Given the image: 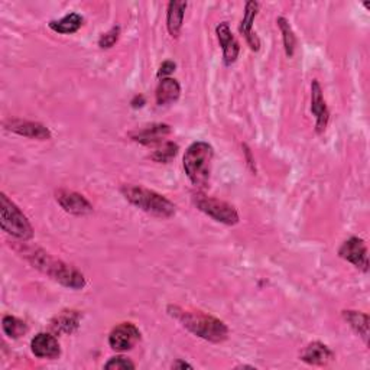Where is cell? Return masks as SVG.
Here are the masks:
<instances>
[{"label":"cell","instance_id":"cell-1","mask_svg":"<svg viewBox=\"0 0 370 370\" xmlns=\"http://www.w3.org/2000/svg\"><path fill=\"white\" fill-rule=\"evenodd\" d=\"M168 314L181 323L194 336L210 343H223L229 338V327L221 319L203 311L185 310L178 305H168Z\"/></svg>","mask_w":370,"mask_h":370},{"label":"cell","instance_id":"cell-2","mask_svg":"<svg viewBox=\"0 0 370 370\" xmlns=\"http://www.w3.org/2000/svg\"><path fill=\"white\" fill-rule=\"evenodd\" d=\"M27 258L34 265V267H37L42 274L68 289L80 291L87 285L84 275L77 267H74L72 265H68L62 260L54 259L41 249L28 252Z\"/></svg>","mask_w":370,"mask_h":370},{"label":"cell","instance_id":"cell-21","mask_svg":"<svg viewBox=\"0 0 370 370\" xmlns=\"http://www.w3.org/2000/svg\"><path fill=\"white\" fill-rule=\"evenodd\" d=\"M343 318L346 322L356 334H359L363 341L367 344L369 341V315L360 311H353V310H346L343 311Z\"/></svg>","mask_w":370,"mask_h":370},{"label":"cell","instance_id":"cell-31","mask_svg":"<svg viewBox=\"0 0 370 370\" xmlns=\"http://www.w3.org/2000/svg\"><path fill=\"white\" fill-rule=\"evenodd\" d=\"M237 369H255L253 366H248V364H243V366H237Z\"/></svg>","mask_w":370,"mask_h":370},{"label":"cell","instance_id":"cell-24","mask_svg":"<svg viewBox=\"0 0 370 370\" xmlns=\"http://www.w3.org/2000/svg\"><path fill=\"white\" fill-rule=\"evenodd\" d=\"M178 145L174 143V142H165L162 145V147H159V150H157L151 158L155 161V162H161V164H166L169 162L172 158H176L177 154H178Z\"/></svg>","mask_w":370,"mask_h":370},{"label":"cell","instance_id":"cell-8","mask_svg":"<svg viewBox=\"0 0 370 370\" xmlns=\"http://www.w3.org/2000/svg\"><path fill=\"white\" fill-rule=\"evenodd\" d=\"M140 330L133 323H121L109 334V346L116 352L132 350L140 341Z\"/></svg>","mask_w":370,"mask_h":370},{"label":"cell","instance_id":"cell-10","mask_svg":"<svg viewBox=\"0 0 370 370\" xmlns=\"http://www.w3.org/2000/svg\"><path fill=\"white\" fill-rule=\"evenodd\" d=\"M311 113L315 116V132L318 135L324 133L330 121V110L318 80H312L311 83Z\"/></svg>","mask_w":370,"mask_h":370},{"label":"cell","instance_id":"cell-26","mask_svg":"<svg viewBox=\"0 0 370 370\" xmlns=\"http://www.w3.org/2000/svg\"><path fill=\"white\" fill-rule=\"evenodd\" d=\"M119 38H120V27L116 25V27H113L110 31H107L106 34L98 38V46L102 49H109L116 45Z\"/></svg>","mask_w":370,"mask_h":370},{"label":"cell","instance_id":"cell-29","mask_svg":"<svg viewBox=\"0 0 370 370\" xmlns=\"http://www.w3.org/2000/svg\"><path fill=\"white\" fill-rule=\"evenodd\" d=\"M131 105H132L133 109L143 107V105H145V97H143V95H135V97H133V100L131 102Z\"/></svg>","mask_w":370,"mask_h":370},{"label":"cell","instance_id":"cell-20","mask_svg":"<svg viewBox=\"0 0 370 370\" xmlns=\"http://www.w3.org/2000/svg\"><path fill=\"white\" fill-rule=\"evenodd\" d=\"M83 23H84V18L80 13L71 12L58 20H51L48 23V27L49 29L60 35H71L79 32L83 27Z\"/></svg>","mask_w":370,"mask_h":370},{"label":"cell","instance_id":"cell-17","mask_svg":"<svg viewBox=\"0 0 370 370\" xmlns=\"http://www.w3.org/2000/svg\"><path fill=\"white\" fill-rule=\"evenodd\" d=\"M187 6H188L187 2H177V0H172V2L168 4L166 28H168V32L172 38L177 39L181 34Z\"/></svg>","mask_w":370,"mask_h":370},{"label":"cell","instance_id":"cell-13","mask_svg":"<svg viewBox=\"0 0 370 370\" xmlns=\"http://www.w3.org/2000/svg\"><path fill=\"white\" fill-rule=\"evenodd\" d=\"M216 35L220 42L221 49H223V62L225 65H232L237 61L239 54H240V44L233 35L229 23L227 22H221L217 25L216 28Z\"/></svg>","mask_w":370,"mask_h":370},{"label":"cell","instance_id":"cell-15","mask_svg":"<svg viewBox=\"0 0 370 370\" xmlns=\"http://www.w3.org/2000/svg\"><path fill=\"white\" fill-rule=\"evenodd\" d=\"M300 359L311 366H326L334 359L333 350L322 341H312L303 350Z\"/></svg>","mask_w":370,"mask_h":370},{"label":"cell","instance_id":"cell-18","mask_svg":"<svg viewBox=\"0 0 370 370\" xmlns=\"http://www.w3.org/2000/svg\"><path fill=\"white\" fill-rule=\"evenodd\" d=\"M181 95V86L176 79H161L158 87H157V105L158 106H169L178 102V98Z\"/></svg>","mask_w":370,"mask_h":370},{"label":"cell","instance_id":"cell-5","mask_svg":"<svg viewBox=\"0 0 370 370\" xmlns=\"http://www.w3.org/2000/svg\"><path fill=\"white\" fill-rule=\"evenodd\" d=\"M0 226L5 233L18 240L28 242L34 237V229L28 217L5 192L0 194Z\"/></svg>","mask_w":370,"mask_h":370},{"label":"cell","instance_id":"cell-4","mask_svg":"<svg viewBox=\"0 0 370 370\" xmlns=\"http://www.w3.org/2000/svg\"><path fill=\"white\" fill-rule=\"evenodd\" d=\"M120 192L123 197H125L126 201H129L132 206L154 217L171 218L177 213L176 204L168 200L166 197L150 188H145L142 185H133V184L121 185Z\"/></svg>","mask_w":370,"mask_h":370},{"label":"cell","instance_id":"cell-22","mask_svg":"<svg viewBox=\"0 0 370 370\" xmlns=\"http://www.w3.org/2000/svg\"><path fill=\"white\" fill-rule=\"evenodd\" d=\"M277 25L282 34V42H284V49L288 58H292L295 54V48H297V37L293 34V29L289 25L288 19L284 16H279L277 19Z\"/></svg>","mask_w":370,"mask_h":370},{"label":"cell","instance_id":"cell-12","mask_svg":"<svg viewBox=\"0 0 370 370\" xmlns=\"http://www.w3.org/2000/svg\"><path fill=\"white\" fill-rule=\"evenodd\" d=\"M259 9H260V4L255 2V0H251V2L246 4L243 19L240 22V27H239L240 34L244 37L249 48L255 53H258L260 49V41H259L256 32L253 31V23H255L258 13H259Z\"/></svg>","mask_w":370,"mask_h":370},{"label":"cell","instance_id":"cell-19","mask_svg":"<svg viewBox=\"0 0 370 370\" xmlns=\"http://www.w3.org/2000/svg\"><path fill=\"white\" fill-rule=\"evenodd\" d=\"M81 314L74 310L61 311L51 322V330L55 334H72L80 327Z\"/></svg>","mask_w":370,"mask_h":370},{"label":"cell","instance_id":"cell-6","mask_svg":"<svg viewBox=\"0 0 370 370\" xmlns=\"http://www.w3.org/2000/svg\"><path fill=\"white\" fill-rule=\"evenodd\" d=\"M192 201L195 207L199 209L201 213L207 214L209 217L218 221V223L221 225L236 226L240 221L237 210L232 204L223 200L214 199V197H209L203 192H197L192 197Z\"/></svg>","mask_w":370,"mask_h":370},{"label":"cell","instance_id":"cell-27","mask_svg":"<svg viewBox=\"0 0 370 370\" xmlns=\"http://www.w3.org/2000/svg\"><path fill=\"white\" fill-rule=\"evenodd\" d=\"M176 68H177V64H176L174 61H169V60H168V61H164V62L161 64L159 70H158V74H157V76H158V79H166V77L171 76L172 72L176 71Z\"/></svg>","mask_w":370,"mask_h":370},{"label":"cell","instance_id":"cell-9","mask_svg":"<svg viewBox=\"0 0 370 370\" xmlns=\"http://www.w3.org/2000/svg\"><path fill=\"white\" fill-rule=\"evenodd\" d=\"M55 200L65 213L72 216H88L94 211L93 204L83 194H79L67 188L57 190Z\"/></svg>","mask_w":370,"mask_h":370},{"label":"cell","instance_id":"cell-14","mask_svg":"<svg viewBox=\"0 0 370 370\" xmlns=\"http://www.w3.org/2000/svg\"><path fill=\"white\" fill-rule=\"evenodd\" d=\"M31 350L38 359H58L61 356L57 337L49 333H38L31 341Z\"/></svg>","mask_w":370,"mask_h":370},{"label":"cell","instance_id":"cell-30","mask_svg":"<svg viewBox=\"0 0 370 370\" xmlns=\"http://www.w3.org/2000/svg\"><path fill=\"white\" fill-rule=\"evenodd\" d=\"M172 369H192V366L184 360H177L176 363H172Z\"/></svg>","mask_w":370,"mask_h":370},{"label":"cell","instance_id":"cell-23","mask_svg":"<svg viewBox=\"0 0 370 370\" xmlns=\"http://www.w3.org/2000/svg\"><path fill=\"white\" fill-rule=\"evenodd\" d=\"M2 329L4 333L13 340L20 338L22 336H25L28 333V326L27 323L23 322L20 318H16L13 315H5L2 319Z\"/></svg>","mask_w":370,"mask_h":370},{"label":"cell","instance_id":"cell-7","mask_svg":"<svg viewBox=\"0 0 370 370\" xmlns=\"http://www.w3.org/2000/svg\"><path fill=\"white\" fill-rule=\"evenodd\" d=\"M338 256L346 262L352 263L362 272H369V256H367V246L363 239L357 236H352L348 240H344L338 248Z\"/></svg>","mask_w":370,"mask_h":370},{"label":"cell","instance_id":"cell-3","mask_svg":"<svg viewBox=\"0 0 370 370\" xmlns=\"http://www.w3.org/2000/svg\"><path fill=\"white\" fill-rule=\"evenodd\" d=\"M213 158L214 150L207 142L199 140L187 147L183 158V165L188 180L194 187L201 190H206L209 187Z\"/></svg>","mask_w":370,"mask_h":370},{"label":"cell","instance_id":"cell-11","mask_svg":"<svg viewBox=\"0 0 370 370\" xmlns=\"http://www.w3.org/2000/svg\"><path fill=\"white\" fill-rule=\"evenodd\" d=\"M5 128L19 136L37 139V140H49L53 138L51 131L39 121L32 120H22V119H11L5 123Z\"/></svg>","mask_w":370,"mask_h":370},{"label":"cell","instance_id":"cell-28","mask_svg":"<svg viewBox=\"0 0 370 370\" xmlns=\"http://www.w3.org/2000/svg\"><path fill=\"white\" fill-rule=\"evenodd\" d=\"M243 154H244V158L246 161H248V166L251 168V171L253 172V174H256V165H255V158L252 155V151L251 147L248 145H243Z\"/></svg>","mask_w":370,"mask_h":370},{"label":"cell","instance_id":"cell-25","mask_svg":"<svg viewBox=\"0 0 370 370\" xmlns=\"http://www.w3.org/2000/svg\"><path fill=\"white\" fill-rule=\"evenodd\" d=\"M103 367L107 370H133L136 366L131 359L125 356H114Z\"/></svg>","mask_w":370,"mask_h":370},{"label":"cell","instance_id":"cell-16","mask_svg":"<svg viewBox=\"0 0 370 370\" xmlns=\"http://www.w3.org/2000/svg\"><path fill=\"white\" fill-rule=\"evenodd\" d=\"M171 132L172 129L166 123H154L151 126L133 132L131 136L140 145H155L162 142L168 135H171Z\"/></svg>","mask_w":370,"mask_h":370}]
</instances>
